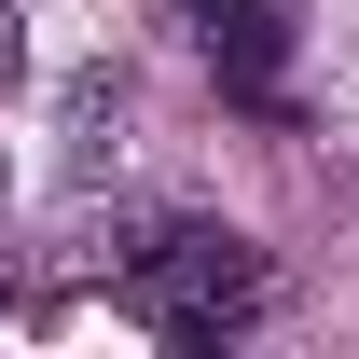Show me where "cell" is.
<instances>
[{
	"label": "cell",
	"instance_id": "cell-1",
	"mask_svg": "<svg viewBox=\"0 0 359 359\" xmlns=\"http://www.w3.org/2000/svg\"><path fill=\"white\" fill-rule=\"evenodd\" d=\"M138 304L166 318L180 346H208V332H222V318L249 304V249H235V235H208V222L152 235V249H138Z\"/></svg>",
	"mask_w": 359,
	"mask_h": 359
}]
</instances>
